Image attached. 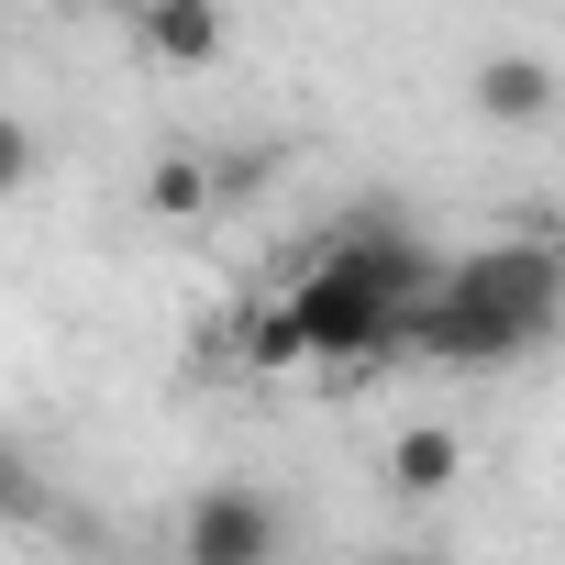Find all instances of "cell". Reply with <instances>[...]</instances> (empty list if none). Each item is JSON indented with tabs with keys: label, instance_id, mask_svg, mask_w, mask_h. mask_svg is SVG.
I'll list each match as a JSON object with an SVG mask.
<instances>
[{
	"label": "cell",
	"instance_id": "cell-4",
	"mask_svg": "<svg viewBox=\"0 0 565 565\" xmlns=\"http://www.w3.org/2000/svg\"><path fill=\"white\" fill-rule=\"evenodd\" d=\"M554 111V67L532 56V45H510V56H488L477 67V122H499V134H532Z\"/></svg>",
	"mask_w": 565,
	"mask_h": 565
},
{
	"label": "cell",
	"instance_id": "cell-6",
	"mask_svg": "<svg viewBox=\"0 0 565 565\" xmlns=\"http://www.w3.org/2000/svg\"><path fill=\"white\" fill-rule=\"evenodd\" d=\"M145 211H156V222H200V211H211V156H189V145L156 156V167H145Z\"/></svg>",
	"mask_w": 565,
	"mask_h": 565
},
{
	"label": "cell",
	"instance_id": "cell-7",
	"mask_svg": "<svg viewBox=\"0 0 565 565\" xmlns=\"http://www.w3.org/2000/svg\"><path fill=\"white\" fill-rule=\"evenodd\" d=\"M45 178V134L34 122H12V111H0V200H23Z\"/></svg>",
	"mask_w": 565,
	"mask_h": 565
},
{
	"label": "cell",
	"instance_id": "cell-3",
	"mask_svg": "<svg viewBox=\"0 0 565 565\" xmlns=\"http://www.w3.org/2000/svg\"><path fill=\"white\" fill-rule=\"evenodd\" d=\"M134 34H145V56L156 67H211L222 45H233V23H222V0H145V12H134Z\"/></svg>",
	"mask_w": 565,
	"mask_h": 565
},
{
	"label": "cell",
	"instance_id": "cell-1",
	"mask_svg": "<svg viewBox=\"0 0 565 565\" xmlns=\"http://www.w3.org/2000/svg\"><path fill=\"white\" fill-rule=\"evenodd\" d=\"M433 289V255L411 233H333L289 289L244 322V366H377L399 355V311Z\"/></svg>",
	"mask_w": 565,
	"mask_h": 565
},
{
	"label": "cell",
	"instance_id": "cell-5",
	"mask_svg": "<svg viewBox=\"0 0 565 565\" xmlns=\"http://www.w3.org/2000/svg\"><path fill=\"white\" fill-rule=\"evenodd\" d=\"M466 477V444L444 433V422H411L399 444H388V499H444Z\"/></svg>",
	"mask_w": 565,
	"mask_h": 565
},
{
	"label": "cell",
	"instance_id": "cell-8",
	"mask_svg": "<svg viewBox=\"0 0 565 565\" xmlns=\"http://www.w3.org/2000/svg\"><path fill=\"white\" fill-rule=\"evenodd\" d=\"M34 510H45V477L23 455H0V521H34Z\"/></svg>",
	"mask_w": 565,
	"mask_h": 565
},
{
	"label": "cell",
	"instance_id": "cell-9",
	"mask_svg": "<svg viewBox=\"0 0 565 565\" xmlns=\"http://www.w3.org/2000/svg\"><path fill=\"white\" fill-rule=\"evenodd\" d=\"M366 565H433V554H366Z\"/></svg>",
	"mask_w": 565,
	"mask_h": 565
},
{
	"label": "cell",
	"instance_id": "cell-2",
	"mask_svg": "<svg viewBox=\"0 0 565 565\" xmlns=\"http://www.w3.org/2000/svg\"><path fill=\"white\" fill-rule=\"evenodd\" d=\"M178 565H277V510L255 488H200L178 521Z\"/></svg>",
	"mask_w": 565,
	"mask_h": 565
}]
</instances>
